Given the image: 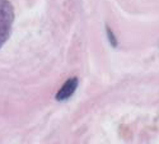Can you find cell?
Listing matches in <instances>:
<instances>
[{
    "label": "cell",
    "mask_w": 159,
    "mask_h": 144,
    "mask_svg": "<svg viewBox=\"0 0 159 144\" xmlns=\"http://www.w3.org/2000/svg\"><path fill=\"white\" fill-rule=\"evenodd\" d=\"M14 21L13 7L8 0H0V47H2L11 32V24Z\"/></svg>",
    "instance_id": "1"
},
{
    "label": "cell",
    "mask_w": 159,
    "mask_h": 144,
    "mask_svg": "<svg viewBox=\"0 0 159 144\" xmlns=\"http://www.w3.org/2000/svg\"><path fill=\"white\" fill-rule=\"evenodd\" d=\"M107 35H108V38H110V41H111V44H112V46H116L117 45V41L115 40V36L112 35V32H111V30L107 27Z\"/></svg>",
    "instance_id": "3"
},
{
    "label": "cell",
    "mask_w": 159,
    "mask_h": 144,
    "mask_svg": "<svg viewBox=\"0 0 159 144\" xmlns=\"http://www.w3.org/2000/svg\"><path fill=\"white\" fill-rule=\"evenodd\" d=\"M78 83H79V81H78V78H75V77L70 78L69 81H66V82L62 84V87L60 88V91L57 92L56 100H57V101H65V100L70 98V97L74 95V92L76 91Z\"/></svg>",
    "instance_id": "2"
}]
</instances>
